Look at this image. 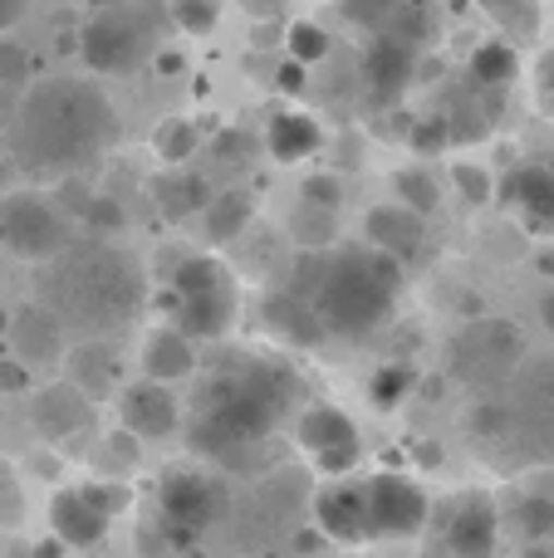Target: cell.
Segmentation results:
<instances>
[{"label": "cell", "mask_w": 554, "mask_h": 558, "mask_svg": "<svg viewBox=\"0 0 554 558\" xmlns=\"http://www.w3.org/2000/svg\"><path fill=\"white\" fill-rule=\"evenodd\" d=\"M25 520V495H20V485H15V471H10L5 461H0V524H20Z\"/></svg>", "instance_id": "cell-42"}, {"label": "cell", "mask_w": 554, "mask_h": 558, "mask_svg": "<svg viewBox=\"0 0 554 558\" xmlns=\"http://www.w3.org/2000/svg\"><path fill=\"white\" fill-rule=\"evenodd\" d=\"M290 289H300L320 308L324 328L339 338H369L393 314V299L402 289V260H393L378 245H329L304 251L294 260Z\"/></svg>", "instance_id": "cell-3"}, {"label": "cell", "mask_w": 554, "mask_h": 558, "mask_svg": "<svg viewBox=\"0 0 554 558\" xmlns=\"http://www.w3.org/2000/svg\"><path fill=\"white\" fill-rule=\"evenodd\" d=\"M177 314L172 324L192 338H221L236 318V279L216 255H186L172 275Z\"/></svg>", "instance_id": "cell-5"}, {"label": "cell", "mask_w": 554, "mask_h": 558, "mask_svg": "<svg viewBox=\"0 0 554 558\" xmlns=\"http://www.w3.org/2000/svg\"><path fill=\"white\" fill-rule=\"evenodd\" d=\"M447 118H451V137H457V143H477V137H486L491 128H496V118H501L496 88H477V94H467Z\"/></svg>", "instance_id": "cell-28"}, {"label": "cell", "mask_w": 554, "mask_h": 558, "mask_svg": "<svg viewBox=\"0 0 554 558\" xmlns=\"http://www.w3.org/2000/svg\"><path fill=\"white\" fill-rule=\"evenodd\" d=\"M10 324H15V314H10V308L0 304V338H10Z\"/></svg>", "instance_id": "cell-55"}, {"label": "cell", "mask_w": 554, "mask_h": 558, "mask_svg": "<svg viewBox=\"0 0 554 558\" xmlns=\"http://www.w3.org/2000/svg\"><path fill=\"white\" fill-rule=\"evenodd\" d=\"M177 416H182L177 412V397L167 392V383H157V377L123 387V397H118V422H123L137 441H162V436H172Z\"/></svg>", "instance_id": "cell-14"}, {"label": "cell", "mask_w": 554, "mask_h": 558, "mask_svg": "<svg viewBox=\"0 0 554 558\" xmlns=\"http://www.w3.org/2000/svg\"><path fill=\"white\" fill-rule=\"evenodd\" d=\"M84 216L88 226H94V231H118V226H123V206L118 202H108V196H88L84 202Z\"/></svg>", "instance_id": "cell-44"}, {"label": "cell", "mask_w": 554, "mask_h": 558, "mask_svg": "<svg viewBox=\"0 0 554 558\" xmlns=\"http://www.w3.org/2000/svg\"><path fill=\"white\" fill-rule=\"evenodd\" d=\"M25 10H29V0H0V29H10L15 20H25Z\"/></svg>", "instance_id": "cell-50"}, {"label": "cell", "mask_w": 554, "mask_h": 558, "mask_svg": "<svg viewBox=\"0 0 554 558\" xmlns=\"http://www.w3.org/2000/svg\"><path fill=\"white\" fill-rule=\"evenodd\" d=\"M29 422H35V432L45 436V441H69V436L84 432V422H88V392L74 387L69 377L39 387L35 407H29Z\"/></svg>", "instance_id": "cell-17"}, {"label": "cell", "mask_w": 554, "mask_h": 558, "mask_svg": "<svg viewBox=\"0 0 554 558\" xmlns=\"http://www.w3.org/2000/svg\"><path fill=\"white\" fill-rule=\"evenodd\" d=\"M157 74H182V54L162 49V54H157Z\"/></svg>", "instance_id": "cell-52"}, {"label": "cell", "mask_w": 554, "mask_h": 558, "mask_svg": "<svg viewBox=\"0 0 554 558\" xmlns=\"http://www.w3.org/2000/svg\"><path fill=\"white\" fill-rule=\"evenodd\" d=\"M418 78V45L398 35H373V45L359 59V84L373 108H398L408 84Z\"/></svg>", "instance_id": "cell-11"}, {"label": "cell", "mask_w": 554, "mask_h": 558, "mask_svg": "<svg viewBox=\"0 0 554 558\" xmlns=\"http://www.w3.org/2000/svg\"><path fill=\"white\" fill-rule=\"evenodd\" d=\"M501 202L516 206L520 226L530 235H554V153L535 157V162H520L501 182Z\"/></svg>", "instance_id": "cell-13"}, {"label": "cell", "mask_w": 554, "mask_h": 558, "mask_svg": "<svg viewBox=\"0 0 554 558\" xmlns=\"http://www.w3.org/2000/svg\"><path fill=\"white\" fill-rule=\"evenodd\" d=\"M300 202H314V206H329V211H339V202H344V186H339V177H329V172H320V177H304V186H300Z\"/></svg>", "instance_id": "cell-43"}, {"label": "cell", "mask_w": 554, "mask_h": 558, "mask_svg": "<svg viewBox=\"0 0 554 558\" xmlns=\"http://www.w3.org/2000/svg\"><path fill=\"white\" fill-rule=\"evenodd\" d=\"M496 530H501L496 505L486 495H467L447 514V549L457 558H491L496 554Z\"/></svg>", "instance_id": "cell-19"}, {"label": "cell", "mask_w": 554, "mask_h": 558, "mask_svg": "<svg viewBox=\"0 0 554 558\" xmlns=\"http://www.w3.org/2000/svg\"><path fill=\"white\" fill-rule=\"evenodd\" d=\"M153 202L167 221H186V216H202L206 202H212V186L202 177L182 172V167H167V172L153 177Z\"/></svg>", "instance_id": "cell-25"}, {"label": "cell", "mask_w": 554, "mask_h": 558, "mask_svg": "<svg viewBox=\"0 0 554 558\" xmlns=\"http://www.w3.org/2000/svg\"><path fill=\"white\" fill-rule=\"evenodd\" d=\"M481 5H486L501 25H510V20H516L520 29L535 25V0H481Z\"/></svg>", "instance_id": "cell-45"}, {"label": "cell", "mask_w": 554, "mask_h": 558, "mask_svg": "<svg viewBox=\"0 0 554 558\" xmlns=\"http://www.w3.org/2000/svg\"><path fill=\"white\" fill-rule=\"evenodd\" d=\"M49 530H55L69 549H94L108 534V514L74 485V490H59L55 500H49Z\"/></svg>", "instance_id": "cell-21"}, {"label": "cell", "mask_w": 554, "mask_h": 558, "mask_svg": "<svg viewBox=\"0 0 554 558\" xmlns=\"http://www.w3.org/2000/svg\"><path fill=\"white\" fill-rule=\"evenodd\" d=\"M418 387V367L412 363H383L378 373L369 377V402L378 412H393V407L408 402V392Z\"/></svg>", "instance_id": "cell-30"}, {"label": "cell", "mask_w": 554, "mask_h": 558, "mask_svg": "<svg viewBox=\"0 0 554 558\" xmlns=\"http://www.w3.org/2000/svg\"><path fill=\"white\" fill-rule=\"evenodd\" d=\"M451 182H457V192L467 196L471 206H486L491 196H496L491 172H486V167H477V162H457V167H451Z\"/></svg>", "instance_id": "cell-38"}, {"label": "cell", "mask_w": 554, "mask_h": 558, "mask_svg": "<svg viewBox=\"0 0 554 558\" xmlns=\"http://www.w3.org/2000/svg\"><path fill=\"white\" fill-rule=\"evenodd\" d=\"M245 226H251V196L241 192H221L206 202L202 211V231L212 245H236L245 235Z\"/></svg>", "instance_id": "cell-27"}, {"label": "cell", "mask_w": 554, "mask_h": 558, "mask_svg": "<svg viewBox=\"0 0 554 558\" xmlns=\"http://www.w3.org/2000/svg\"><path fill=\"white\" fill-rule=\"evenodd\" d=\"M393 192H398L402 206H412V211H422V216H432L437 202H442L437 182H432L422 167H402V172H393Z\"/></svg>", "instance_id": "cell-32"}, {"label": "cell", "mask_w": 554, "mask_h": 558, "mask_svg": "<svg viewBox=\"0 0 554 558\" xmlns=\"http://www.w3.org/2000/svg\"><path fill=\"white\" fill-rule=\"evenodd\" d=\"M451 143H457V137H451V118L447 113H442V118H412V133H408L412 153L437 157V153H447Z\"/></svg>", "instance_id": "cell-36"}, {"label": "cell", "mask_w": 554, "mask_h": 558, "mask_svg": "<svg viewBox=\"0 0 554 558\" xmlns=\"http://www.w3.org/2000/svg\"><path fill=\"white\" fill-rule=\"evenodd\" d=\"M432 29H437V15H432L427 0H402V10L393 15V25L383 29V35H398V39H408V45L422 49L432 39Z\"/></svg>", "instance_id": "cell-33"}, {"label": "cell", "mask_w": 554, "mask_h": 558, "mask_svg": "<svg viewBox=\"0 0 554 558\" xmlns=\"http://www.w3.org/2000/svg\"><path fill=\"white\" fill-rule=\"evenodd\" d=\"M69 554V544L59 539V534H49L45 544H35V558H64Z\"/></svg>", "instance_id": "cell-51"}, {"label": "cell", "mask_w": 554, "mask_h": 558, "mask_svg": "<svg viewBox=\"0 0 554 558\" xmlns=\"http://www.w3.org/2000/svg\"><path fill=\"white\" fill-rule=\"evenodd\" d=\"M540 270H545V275H554V255H540Z\"/></svg>", "instance_id": "cell-56"}, {"label": "cell", "mask_w": 554, "mask_h": 558, "mask_svg": "<svg viewBox=\"0 0 554 558\" xmlns=\"http://www.w3.org/2000/svg\"><path fill=\"white\" fill-rule=\"evenodd\" d=\"M157 510H162L167 520H177L182 530L202 534V530H212V520L221 514V490H216L212 475L192 471V465H177V471H167L162 481H157Z\"/></svg>", "instance_id": "cell-12"}, {"label": "cell", "mask_w": 554, "mask_h": 558, "mask_svg": "<svg viewBox=\"0 0 554 558\" xmlns=\"http://www.w3.org/2000/svg\"><path fill=\"white\" fill-rule=\"evenodd\" d=\"M29 383H35V377H29V363L25 357H0V392H29Z\"/></svg>", "instance_id": "cell-46"}, {"label": "cell", "mask_w": 554, "mask_h": 558, "mask_svg": "<svg viewBox=\"0 0 554 558\" xmlns=\"http://www.w3.org/2000/svg\"><path fill=\"white\" fill-rule=\"evenodd\" d=\"M290 235L300 251H329V245L339 241V221H334L329 206L300 202V211H294V221H290Z\"/></svg>", "instance_id": "cell-29"}, {"label": "cell", "mask_w": 554, "mask_h": 558, "mask_svg": "<svg viewBox=\"0 0 554 558\" xmlns=\"http://www.w3.org/2000/svg\"><path fill=\"white\" fill-rule=\"evenodd\" d=\"M520 558H550L545 549H526V554H520Z\"/></svg>", "instance_id": "cell-57"}, {"label": "cell", "mask_w": 554, "mask_h": 558, "mask_svg": "<svg viewBox=\"0 0 554 558\" xmlns=\"http://www.w3.org/2000/svg\"><path fill=\"white\" fill-rule=\"evenodd\" d=\"M294 436H300V451L314 461V471H324V475L353 471V465H359V456H363V441H359L353 416L339 412V407H329V402L304 407L300 432H294Z\"/></svg>", "instance_id": "cell-9"}, {"label": "cell", "mask_w": 554, "mask_h": 558, "mask_svg": "<svg viewBox=\"0 0 554 558\" xmlns=\"http://www.w3.org/2000/svg\"><path fill=\"white\" fill-rule=\"evenodd\" d=\"M520 353H526V338H520L516 324H506V318H477V324H467L457 333V343H451V373H457L461 383L491 387L516 373Z\"/></svg>", "instance_id": "cell-7"}, {"label": "cell", "mask_w": 554, "mask_h": 558, "mask_svg": "<svg viewBox=\"0 0 554 558\" xmlns=\"http://www.w3.org/2000/svg\"><path fill=\"white\" fill-rule=\"evenodd\" d=\"M118 133H123V123L98 84L45 78L20 98V113L10 123V147H15V162L25 172L69 177L98 162L118 143Z\"/></svg>", "instance_id": "cell-1"}, {"label": "cell", "mask_w": 554, "mask_h": 558, "mask_svg": "<svg viewBox=\"0 0 554 558\" xmlns=\"http://www.w3.org/2000/svg\"><path fill=\"white\" fill-rule=\"evenodd\" d=\"M261 318H265V328H270L275 338H285V343H294V348H320L324 338H329V328H324L320 308H314L310 299L300 294V289H280V294H265Z\"/></svg>", "instance_id": "cell-18"}, {"label": "cell", "mask_w": 554, "mask_h": 558, "mask_svg": "<svg viewBox=\"0 0 554 558\" xmlns=\"http://www.w3.org/2000/svg\"><path fill=\"white\" fill-rule=\"evenodd\" d=\"M172 15L186 35H212L216 20H221V10H216V0H177Z\"/></svg>", "instance_id": "cell-39"}, {"label": "cell", "mask_w": 554, "mask_h": 558, "mask_svg": "<svg viewBox=\"0 0 554 558\" xmlns=\"http://www.w3.org/2000/svg\"><path fill=\"white\" fill-rule=\"evenodd\" d=\"M245 5H251V10H255V15H261V20H265V15H275V10H280V5H285V0H245Z\"/></svg>", "instance_id": "cell-53"}, {"label": "cell", "mask_w": 554, "mask_h": 558, "mask_svg": "<svg viewBox=\"0 0 554 558\" xmlns=\"http://www.w3.org/2000/svg\"><path fill=\"white\" fill-rule=\"evenodd\" d=\"M304 69H310V64H300V59H285V64L275 69V88H285V94H300V88H304Z\"/></svg>", "instance_id": "cell-47"}, {"label": "cell", "mask_w": 554, "mask_h": 558, "mask_svg": "<svg viewBox=\"0 0 554 558\" xmlns=\"http://www.w3.org/2000/svg\"><path fill=\"white\" fill-rule=\"evenodd\" d=\"M0 186H5V167H0Z\"/></svg>", "instance_id": "cell-58"}, {"label": "cell", "mask_w": 554, "mask_h": 558, "mask_svg": "<svg viewBox=\"0 0 554 558\" xmlns=\"http://www.w3.org/2000/svg\"><path fill=\"white\" fill-rule=\"evenodd\" d=\"M143 373L157 377V383L192 377L196 373V343H192V333H182L177 324L147 333V343H143Z\"/></svg>", "instance_id": "cell-23"}, {"label": "cell", "mask_w": 554, "mask_h": 558, "mask_svg": "<svg viewBox=\"0 0 554 558\" xmlns=\"http://www.w3.org/2000/svg\"><path fill=\"white\" fill-rule=\"evenodd\" d=\"M20 113V88L15 84H0V128H10Z\"/></svg>", "instance_id": "cell-48"}, {"label": "cell", "mask_w": 554, "mask_h": 558, "mask_svg": "<svg viewBox=\"0 0 554 558\" xmlns=\"http://www.w3.org/2000/svg\"><path fill=\"white\" fill-rule=\"evenodd\" d=\"M79 54H84V64L94 74H133L153 54V39H147L143 20H133L128 10H98L79 29Z\"/></svg>", "instance_id": "cell-8"}, {"label": "cell", "mask_w": 554, "mask_h": 558, "mask_svg": "<svg viewBox=\"0 0 554 558\" xmlns=\"http://www.w3.org/2000/svg\"><path fill=\"white\" fill-rule=\"evenodd\" d=\"M535 84H540V94H545V98H554V49H545V54H540Z\"/></svg>", "instance_id": "cell-49"}, {"label": "cell", "mask_w": 554, "mask_h": 558, "mask_svg": "<svg viewBox=\"0 0 554 558\" xmlns=\"http://www.w3.org/2000/svg\"><path fill=\"white\" fill-rule=\"evenodd\" d=\"M300 402V377L294 367L275 357H231L221 363L196 392L192 416V451L231 456L245 446H261Z\"/></svg>", "instance_id": "cell-2"}, {"label": "cell", "mask_w": 554, "mask_h": 558, "mask_svg": "<svg viewBox=\"0 0 554 558\" xmlns=\"http://www.w3.org/2000/svg\"><path fill=\"white\" fill-rule=\"evenodd\" d=\"M196 123L192 118H167V123H157L153 133V153L162 167H186V157H196Z\"/></svg>", "instance_id": "cell-31"}, {"label": "cell", "mask_w": 554, "mask_h": 558, "mask_svg": "<svg viewBox=\"0 0 554 558\" xmlns=\"http://www.w3.org/2000/svg\"><path fill=\"white\" fill-rule=\"evenodd\" d=\"M45 304L84 333H108L143 314L147 279L143 265L118 245H69L64 255L39 265Z\"/></svg>", "instance_id": "cell-4"}, {"label": "cell", "mask_w": 554, "mask_h": 558, "mask_svg": "<svg viewBox=\"0 0 554 558\" xmlns=\"http://www.w3.org/2000/svg\"><path fill=\"white\" fill-rule=\"evenodd\" d=\"M74 245L64 211L39 192H10L0 196V251L20 255L29 265H45Z\"/></svg>", "instance_id": "cell-6"}, {"label": "cell", "mask_w": 554, "mask_h": 558, "mask_svg": "<svg viewBox=\"0 0 554 558\" xmlns=\"http://www.w3.org/2000/svg\"><path fill=\"white\" fill-rule=\"evenodd\" d=\"M516 524H520V534H526L530 544L550 539V534H554V500H550V495H526V500H520V510H516Z\"/></svg>", "instance_id": "cell-37"}, {"label": "cell", "mask_w": 554, "mask_h": 558, "mask_svg": "<svg viewBox=\"0 0 554 558\" xmlns=\"http://www.w3.org/2000/svg\"><path fill=\"white\" fill-rule=\"evenodd\" d=\"M265 147H270L275 162H304V157H314L324 147V128L300 108H285L265 128Z\"/></svg>", "instance_id": "cell-24"}, {"label": "cell", "mask_w": 554, "mask_h": 558, "mask_svg": "<svg viewBox=\"0 0 554 558\" xmlns=\"http://www.w3.org/2000/svg\"><path fill=\"white\" fill-rule=\"evenodd\" d=\"M344 20L359 29H369V35H383V29L393 25V15L402 10V0H339Z\"/></svg>", "instance_id": "cell-34"}, {"label": "cell", "mask_w": 554, "mask_h": 558, "mask_svg": "<svg viewBox=\"0 0 554 558\" xmlns=\"http://www.w3.org/2000/svg\"><path fill=\"white\" fill-rule=\"evenodd\" d=\"M285 49H290V59H300V64H320V59L329 54V35H324L314 20H294V25L285 29Z\"/></svg>", "instance_id": "cell-35"}, {"label": "cell", "mask_w": 554, "mask_h": 558, "mask_svg": "<svg viewBox=\"0 0 554 558\" xmlns=\"http://www.w3.org/2000/svg\"><path fill=\"white\" fill-rule=\"evenodd\" d=\"M363 231H369V245L388 251L393 260H412V255L422 251V241H427V216L412 211V206H402V202L373 206L369 221H363Z\"/></svg>", "instance_id": "cell-20"}, {"label": "cell", "mask_w": 554, "mask_h": 558, "mask_svg": "<svg viewBox=\"0 0 554 558\" xmlns=\"http://www.w3.org/2000/svg\"><path fill=\"white\" fill-rule=\"evenodd\" d=\"M314 524H320L324 539H339V544L373 539L369 490H363V485H329V490H320V500H314Z\"/></svg>", "instance_id": "cell-15"}, {"label": "cell", "mask_w": 554, "mask_h": 558, "mask_svg": "<svg viewBox=\"0 0 554 558\" xmlns=\"http://www.w3.org/2000/svg\"><path fill=\"white\" fill-rule=\"evenodd\" d=\"M10 348L25 357L29 367H55L64 363V318L49 304H25L10 324Z\"/></svg>", "instance_id": "cell-16"}, {"label": "cell", "mask_w": 554, "mask_h": 558, "mask_svg": "<svg viewBox=\"0 0 554 558\" xmlns=\"http://www.w3.org/2000/svg\"><path fill=\"white\" fill-rule=\"evenodd\" d=\"M369 524H373V539H412V534L427 524V495H422L418 481L408 475H373L369 485Z\"/></svg>", "instance_id": "cell-10"}, {"label": "cell", "mask_w": 554, "mask_h": 558, "mask_svg": "<svg viewBox=\"0 0 554 558\" xmlns=\"http://www.w3.org/2000/svg\"><path fill=\"white\" fill-rule=\"evenodd\" d=\"M540 318H545V324H550V333H554V284H550L545 304H540Z\"/></svg>", "instance_id": "cell-54"}, {"label": "cell", "mask_w": 554, "mask_h": 558, "mask_svg": "<svg viewBox=\"0 0 554 558\" xmlns=\"http://www.w3.org/2000/svg\"><path fill=\"white\" fill-rule=\"evenodd\" d=\"M79 490H84L88 500L108 514V520H113V514H123L128 505H133V490H128L123 481H88V485H79Z\"/></svg>", "instance_id": "cell-40"}, {"label": "cell", "mask_w": 554, "mask_h": 558, "mask_svg": "<svg viewBox=\"0 0 554 558\" xmlns=\"http://www.w3.org/2000/svg\"><path fill=\"white\" fill-rule=\"evenodd\" d=\"M29 74H35V64H29V49H20L15 39H0V84L25 88Z\"/></svg>", "instance_id": "cell-41"}, {"label": "cell", "mask_w": 554, "mask_h": 558, "mask_svg": "<svg viewBox=\"0 0 554 558\" xmlns=\"http://www.w3.org/2000/svg\"><path fill=\"white\" fill-rule=\"evenodd\" d=\"M64 367L69 383L88 392V402H104V397L118 392V357L104 338H84L74 353H64Z\"/></svg>", "instance_id": "cell-22"}, {"label": "cell", "mask_w": 554, "mask_h": 558, "mask_svg": "<svg viewBox=\"0 0 554 558\" xmlns=\"http://www.w3.org/2000/svg\"><path fill=\"white\" fill-rule=\"evenodd\" d=\"M520 74V59H516V45H506V39H486V45L471 49V64H467V78L477 88H510Z\"/></svg>", "instance_id": "cell-26"}]
</instances>
